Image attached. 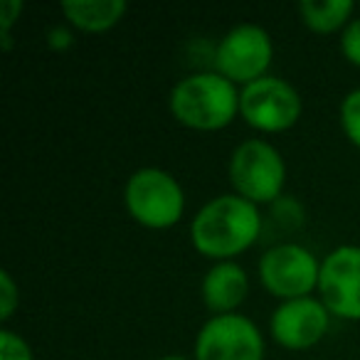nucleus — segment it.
<instances>
[{
  "mask_svg": "<svg viewBox=\"0 0 360 360\" xmlns=\"http://www.w3.org/2000/svg\"><path fill=\"white\" fill-rule=\"evenodd\" d=\"M227 175L235 193L262 205L274 202L286 183V165L281 153L264 139H247L232 150Z\"/></svg>",
  "mask_w": 360,
  "mask_h": 360,
  "instance_id": "4",
  "label": "nucleus"
},
{
  "mask_svg": "<svg viewBox=\"0 0 360 360\" xmlns=\"http://www.w3.org/2000/svg\"><path fill=\"white\" fill-rule=\"evenodd\" d=\"M340 52L350 65L360 67V15L345 25L343 35H340Z\"/></svg>",
  "mask_w": 360,
  "mask_h": 360,
  "instance_id": "18",
  "label": "nucleus"
},
{
  "mask_svg": "<svg viewBox=\"0 0 360 360\" xmlns=\"http://www.w3.org/2000/svg\"><path fill=\"white\" fill-rule=\"evenodd\" d=\"M72 42H75V35L62 25L50 27V32H47V45H50L52 50L62 52V50H67V47H72Z\"/></svg>",
  "mask_w": 360,
  "mask_h": 360,
  "instance_id": "19",
  "label": "nucleus"
},
{
  "mask_svg": "<svg viewBox=\"0 0 360 360\" xmlns=\"http://www.w3.org/2000/svg\"><path fill=\"white\" fill-rule=\"evenodd\" d=\"M0 360H35L32 348L20 333L11 328H0Z\"/></svg>",
  "mask_w": 360,
  "mask_h": 360,
  "instance_id": "15",
  "label": "nucleus"
},
{
  "mask_svg": "<svg viewBox=\"0 0 360 360\" xmlns=\"http://www.w3.org/2000/svg\"><path fill=\"white\" fill-rule=\"evenodd\" d=\"M129 215L148 230H168L186 212V193L163 168H139L124 188Z\"/></svg>",
  "mask_w": 360,
  "mask_h": 360,
  "instance_id": "3",
  "label": "nucleus"
},
{
  "mask_svg": "<svg viewBox=\"0 0 360 360\" xmlns=\"http://www.w3.org/2000/svg\"><path fill=\"white\" fill-rule=\"evenodd\" d=\"M158 360H191V358H183V355H165V358H158Z\"/></svg>",
  "mask_w": 360,
  "mask_h": 360,
  "instance_id": "20",
  "label": "nucleus"
},
{
  "mask_svg": "<svg viewBox=\"0 0 360 360\" xmlns=\"http://www.w3.org/2000/svg\"><path fill=\"white\" fill-rule=\"evenodd\" d=\"M319 294L330 316L360 321V247H335L321 262Z\"/></svg>",
  "mask_w": 360,
  "mask_h": 360,
  "instance_id": "9",
  "label": "nucleus"
},
{
  "mask_svg": "<svg viewBox=\"0 0 360 360\" xmlns=\"http://www.w3.org/2000/svg\"><path fill=\"white\" fill-rule=\"evenodd\" d=\"M20 306V286L11 271H0V321H11Z\"/></svg>",
  "mask_w": 360,
  "mask_h": 360,
  "instance_id": "17",
  "label": "nucleus"
},
{
  "mask_svg": "<svg viewBox=\"0 0 360 360\" xmlns=\"http://www.w3.org/2000/svg\"><path fill=\"white\" fill-rule=\"evenodd\" d=\"M262 232V215L255 202L237 193L205 202L191 222V242L202 257L232 262L247 252Z\"/></svg>",
  "mask_w": 360,
  "mask_h": 360,
  "instance_id": "1",
  "label": "nucleus"
},
{
  "mask_svg": "<svg viewBox=\"0 0 360 360\" xmlns=\"http://www.w3.org/2000/svg\"><path fill=\"white\" fill-rule=\"evenodd\" d=\"M274 60V42L259 25H237L220 40L215 52V67L232 84H252L266 77Z\"/></svg>",
  "mask_w": 360,
  "mask_h": 360,
  "instance_id": "7",
  "label": "nucleus"
},
{
  "mask_svg": "<svg viewBox=\"0 0 360 360\" xmlns=\"http://www.w3.org/2000/svg\"><path fill=\"white\" fill-rule=\"evenodd\" d=\"M321 262L304 245L281 242L262 255L259 281L271 296L281 301L304 299L319 289Z\"/></svg>",
  "mask_w": 360,
  "mask_h": 360,
  "instance_id": "6",
  "label": "nucleus"
},
{
  "mask_svg": "<svg viewBox=\"0 0 360 360\" xmlns=\"http://www.w3.org/2000/svg\"><path fill=\"white\" fill-rule=\"evenodd\" d=\"M168 106L173 119L186 129L220 131L240 114V91L220 72H195L170 89Z\"/></svg>",
  "mask_w": 360,
  "mask_h": 360,
  "instance_id": "2",
  "label": "nucleus"
},
{
  "mask_svg": "<svg viewBox=\"0 0 360 360\" xmlns=\"http://www.w3.org/2000/svg\"><path fill=\"white\" fill-rule=\"evenodd\" d=\"M330 328V311L314 296L281 301L269 319V333L286 350H309Z\"/></svg>",
  "mask_w": 360,
  "mask_h": 360,
  "instance_id": "10",
  "label": "nucleus"
},
{
  "mask_svg": "<svg viewBox=\"0 0 360 360\" xmlns=\"http://www.w3.org/2000/svg\"><path fill=\"white\" fill-rule=\"evenodd\" d=\"M22 3L20 0H3L0 3V50L11 52L13 50V25L20 18Z\"/></svg>",
  "mask_w": 360,
  "mask_h": 360,
  "instance_id": "16",
  "label": "nucleus"
},
{
  "mask_svg": "<svg viewBox=\"0 0 360 360\" xmlns=\"http://www.w3.org/2000/svg\"><path fill=\"white\" fill-rule=\"evenodd\" d=\"M301 96L281 77H262L240 89V116L262 134H281L301 119Z\"/></svg>",
  "mask_w": 360,
  "mask_h": 360,
  "instance_id": "5",
  "label": "nucleus"
},
{
  "mask_svg": "<svg viewBox=\"0 0 360 360\" xmlns=\"http://www.w3.org/2000/svg\"><path fill=\"white\" fill-rule=\"evenodd\" d=\"M247 294L250 279L237 262H215L202 279V301L215 316L237 314Z\"/></svg>",
  "mask_w": 360,
  "mask_h": 360,
  "instance_id": "11",
  "label": "nucleus"
},
{
  "mask_svg": "<svg viewBox=\"0 0 360 360\" xmlns=\"http://www.w3.org/2000/svg\"><path fill=\"white\" fill-rule=\"evenodd\" d=\"M195 360H264V338L242 314L212 316L195 338Z\"/></svg>",
  "mask_w": 360,
  "mask_h": 360,
  "instance_id": "8",
  "label": "nucleus"
},
{
  "mask_svg": "<svg viewBox=\"0 0 360 360\" xmlns=\"http://www.w3.org/2000/svg\"><path fill=\"white\" fill-rule=\"evenodd\" d=\"M126 13H129V6L124 0H67L62 3V15L70 20V25L89 35L116 27Z\"/></svg>",
  "mask_w": 360,
  "mask_h": 360,
  "instance_id": "12",
  "label": "nucleus"
},
{
  "mask_svg": "<svg viewBox=\"0 0 360 360\" xmlns=\"http://www.w3.org/2000/svg\"><path fill=\"white\" fill-rule=\"evenodd\" d=\"M340 126H343L345 139L360 150V86L348 91L345 99L340 101Z\"/></svg>",
  "mask_w": 360,
  "mask_h": 360,
  "instance_id": "14",
  "label": "nucleus"
},
{
  "mask_svg": "<svg viewBox=\"0 0 360 360\" xmlns=\"http://www.w3.org/2000/svg\"><path fill=\"white\" fill-rule=\"evenodd\" d=\"M355 6L350 0H304L299 3V15L309 30L330 35L353 20Z\"/></svg>",
  "mask_w": 360,
  "mask_h": 360,
  "instance_id": "13",
  "label": "nucleus"
}]
</instances>
